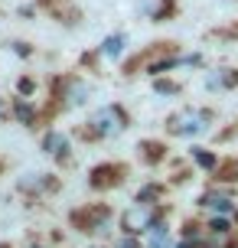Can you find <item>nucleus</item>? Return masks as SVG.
<instances>
[{"label":"nucleus","mask_w":238,"mask_h":248,"mask_svg":"<svg viewBox=\"0 0 238 248\" xmlns=\"http://www.w3.org/2000/svg\"><path fill=\"white\" fill-rule=\"evenodd\" d=\"M95 95V85L82 78L78 72H59L49 78V101L39 108V127L46 121H52L56 114L72 111V108H85Z\"/></svg>","instance_id":"nucleus-1"},{"label":"nucleus","mask_w":238,"mask_h":248,"mask_svg":"<svg viewBox=\"0 0 238 248\" xmlns=\"http://www.w3.org/2000/svg\"><path fill=\"white\" fill-rule=\"evenodd\" d=\"M127 127H131V111L124 105H118V101H108V105H101L98 111L88 114L85 124H78L72 131V137L82 140V144H101V140L121 137Z\"/></svg>","instance_id":"nucleus-2"},{"label":"nucleus","mask_w":238,"mask_h":248,"mask_svg":"<svg viewBox=\"0 0 238 248\" xmlns=\"http://www.w3.org/2000/svg\"><path fill=\"white\" fill-rule=\"evenodd\" d=\"M215 118L219 111L215 108H202V105H186V108H179L166 118V134L170 137H202L212 131Z\"/></svg>","instance_id":"nucleus-3"},{"label":"nucleus","mask_w":238,"mask_h":248,"mask_svg":"<svg viewBox=\"0 0 238 248\" xmlns=\"http://www.w3.org/2000/svg\"><path fill=\"white\" fill-rule=\"evenodd\" d=\"M65 219L72 225V232H78V235H104L114 219V209L108 202H85V206L69 209Z\"/></svg>","instance_id":"nucleus-4"},{"label":"nucleus","mask_w":238,"mask_h":248,"mask_svg":"<svg viewBox=\"0 0 238 248\" xmlns=\"http://www.w3.org/2000/svg\"><path fill=\"white\" fill-rule=\"evenodd\" d=\"M166 206H160V202H137L134 199V206H127L124 212H121V232L124 235H147L157 222H163L166 219Z\"/></svg>","instance_id":"nucleus-5"},{"label":"nucleus","mask_w":238,"mask_h":248,"mask_svg":"<svg viewBox=\"0 0 238 248\" xmlns=\"http://www.w3.org/2000/svg\"><path fill=\"white\" fill-rule=\"evenodd\" d=\"M131 176V163L124 160H104V163H95L88 170V189L95 193H111V189H121Z\"/></svg>","instance_id":"nucleus-6"},{"label":"nucleus","mask_w":238,"mask_h":248,"mask_svg":"<svg viewBox=\"0 0 238 248\" xmlns=\"http://www.w3.org/2000/svg\"><path fill=\"white\" fill-rule=\"evenodd\" d=\"M16 193H23L26 199H46V196H56L62 193V180L56 173H26L16 180Z\"/></svg>","instance_id":"nucleus-7"},{"label":"nucleus","mask_w":238,"mask_h":248,"mask_svg":"<svg viewBox=\"0 0 238 248\" xmlns=\"http://www.w3.org/2000/svg\"><path fill=\"white\" fill-rule=\"evenodd\" d=\"M36 7L43 13H49V20H56L65 30H75L85 20V13H82V7H78L75 0H36Z\"/></svg>","instance_id":"nucleus-8"},{"label":"nucleus","mask_w":238,"mask_h":248,"mask_svg":"<svg viewBox=\"0 0 238 248\" xmlns=\"http://www.w3.org/2000/svg\"><path fill=\"white\" fill-rule=\"evenodd\" d=\"M39 147H43V154L46 157H52V160L59 163V167H72L75 163V154H72V137L62 134V131H46V134L39 137Z\"/></svg>","instance_id":"nucleus-9"},{"label":"nucleus","mask_w":238,"mask_h":248,"mask_svg":"<svg viewBox=\"0 0 238 248\" xmlns=\"http://www.w3.org/2000/svg\"><path fill=\"white\" fill-rule=\"evenodd\" d=\"M196 202H199V209H209L212 216H235V189H228L225 183L202 189Z\"/></svg>","instance_id":"nucleus-10"},{"label":"nucleus","mask_w":238,"mask_h":248,"mask_svg":"<svg viewBox=\"0 0 238 248\" xmlns=\"http://www.w3.org/2000/svg\"><path fill=\"white\" fill-rule=\"evenodd\" d=\"M137 13L150 23H170L179 16V0H137Z\"/></svg>","instance_id":"nucleus-11"},{"label":"nucleus","mask_w":238,"mask_h":248,"mask_svg":"<svg viewBox=\"0 0 238 248\" xmlns=\"http://www.w3.org/2000/svg\"><path fill=\"white\" fill-rule=\"evenodd\" d=\"M202 85H206V92H212V95L235 92V88H238V69H235V65H215V69L206 72Z\"/></svg>","instance_id":"nucleus-12"},{"label":"nucleus","mask_w":238,"mask_h":248,"mask_svg":"<svg viewBox=\"0 0 238 248\" xmlns=\"http://www.w3.org/2000/svg\"><path fill=\"white\" fill-rule=\"evenodd\" d=\"M137 157L144 167H160L163 160H170V147H166V140L144 137V140H137Z\"/></svg>","instance_id":"nucleus-13"},{"label":"nucleus","mask_w":238,"mask_h":248,"mask_svg":"<svg viewBox=\"0 0 238 248\" xmlns=\"http://www.w3.org/2000/svg\"><path fill=\"white\" fill-rule=\"evenodd\" d=\"M13 101V121L16 124H23V127H30V131H36L39 127V108H36V101L33 98H10Z\"/></svg>","instance_id":"nucleus-14"},{"label":"nucleus","mask_w":238,"mask_h":248,"mask_svg":"<svg viewBox=\"0 0 238 248\" xmlns=\"http://www.w3.org/2000/svg\"><path fill=\"white\" fill-rule=\"evenodd\" d=\"M127 46V33H111V36H104L101 39V46H98V56H104V59H121V52H124Z\"/></svg>","instance_id":"nucleus-15"},{"label":"nucleus","mask_w":238,"mask_h":248,"mask_svg":"<svg viewBox=\"0 0 238 248\" xmlns=\"http://www.w3.org/2000/svg\"><path fill=\"white\" fill-rule=\"evenodd\" d=\"M212 180L215 183H238V157H228V160H222L219 167L212 170Z\"/></svg>","instance_id":"nucleus-16"},{"label":"nucleus","mask_w":238,"mask_h":248,"mask_svg":"<svg viewBox=\"0 0 238 248\" xmlns=\"http://www.w3.org/2000/svg\"><path fill=\"white\" fill-rule=\"evenodd\" d=\"M170 189V183H160V180H150V183H144L137 189V202H157V199L163 196Z\"/></svg>","instance_id":"nucleus-17"},{"label":"nucleus","mask_w":238,"mask_h":248,"mask_svg":"<svg viewBox=\"0 0 238 248\" xmlns=\"http://www.w3.org/2000/svg\"><path fill=\"white\" fill-rule=\"evenodd\" d=\"M147 248H170V225L166 222H157L147 232Z\"/></svg>","instance_id":"nucleus-18"},{"label":"nucleus","mask_w":238,"mask_h":248,"mask_svg":"<svg viewBox=\"0 0 238 248\" xmlns=\"http://www.w3.org/2000/svg\"><path fill=\"white\" fill-rule=\"evenodd\" d=\"M189 157H193V163H196V167H202V170H209V173H212L215 167H219V157H215V150L193 147V150H189Z\"/></svg>","instance_id":"nucleus-19"},{"label":"nucleus","mask_w":238,"mask_h":248,"mask_svg":"<svg viewBox=\"0 0 238 248\" xmlns=\"http://www.w3.org/2000/svg\"><path fill=\"white\" fill-rule=\"evenodd\" d=\"M153 92L157 95H183V82H170L163 75H153Z\"/></svg>","instance_id":"nucleus-20"},{"label":"nucleus","mask_w":238,"mask_h":248,"mask_svg":"<svg viewBox=\"0 0 238 248\" xmlns=\"http://www.w3.org/2000/svg\"><path fill=\"white\" fill-rule=\"evenodd\" d=\"M189 176H193V167H189V163H176L173 176H170V186H183V183H189Z\"/></svg>","instance_id":"nucleus-21"},{"label":"nucleus","mask_w":238,"mask_h":248,"mask_svg":"<svg viewBox=\"0 0 238 248\" xmlns=\"http://www.w3.org/2000/svg\"><path fill=\"white\" fill-rule=\"evenodd\" d=\"M206 39H222V43L238 39V23L235 26H222V30H209V33H206Z\"/></svg>","instance_id":"nucleus-22"},{"label":"nucleus","mask_w":238,"mask_h":248,"mask_svg":"<svg viewBox=\"0 0 238 248\" xmlns=\"http://www.w3.org/2000/svg\"><path fill=\"white\" fill-rule=\"evenodd\" d=\"M16 92H20L23 98H33V92H36V82H33L30 75H20V78H16Z\"/></svg>","instance_id":"nucleus-23"},{"label":"nucleus","mask_w":238,"mask_h":248,"mask_svg":"<svg viewBox=\"0 0 238 248\" xmlns=\"http://www.w3.org/2000/svg\"><path fill=\"white\" fill-rule=\"evenodd\" d=\"M7 46H10V52L23 56V59H30V56H33V43H20V39H10Z\"/></svg>","instance_id":"nucleus-24"},{"label":"nucleus","mask_w":238,"mask_h":248,"mask_svg":"<svg viewBox=\"0 0 238 248\" xmlns=\"http://www.w3.org/2000/svg\"><path fill=\"white\" fill-rule=\"evenodd\" d=\"M13 121V101L7 98V95H0V124Z\"/></svg>","instance_id":"nucleus-25"},{"label":"nucleus","mask_w":238,"mask_h":248,"mask_svg":"<svg viewBox=\"0 0 238 248\" xmlns=\"http://www.w3.org/2000/svg\"><path fill=\"white\" fill-rule=\"evenodd\" d=\"M118 248H144V245L137 242V235H124L121 242H118Z\"/></svg>","instance_id":"nucleus-26"},{"label":"nucleus","mask_w":238,"mask_h":248,"mask_svg":"<svg viewBox=\"0 0 238 248\" xmlns=\"http://www.w3.org/2000/svg\"><path fill=\"white\" fill-rule=\"evenodd\" d=\"M7 170H10V160H7V157H0V173H7Z\"/></svg>","instance_id":"nucleus-27"},{"label":"nucleus","mask_w":238,"mask_h":248,"mask_svg":"<svg viewBox=\"0 0 238 248\" xmlns=\"http://www.w3.org/2000/svg\"><path fill=\"white\" fill-rule=\"evenodd\" d=\"M0 248H13V242H0Z\"/></svg>","instance_id":"nucleus-28"},{"label":"nucleus","mask_w":238,"mask_h":248,"mask_svg":"<svg viewBox=\"0 0 238 248\" xmlns=\"http://www.w3.org/2000/svg\"><path fill=\"white\" fill-rule=\"evenodd\" d=\"M88 248H108V245H88Z\"/></svg>","instance_id":"nucleus-29"},{"label":"nucleus","mask_w":238,"mask_h":248,"mask_svg":"<svg viewBox=\"0 0 238 248\" xmlns=\"http://www.w3.org/2000/svg\"><path fill=\"white\" fill-rule=\"evenodd\" d=\"M33 248H43V245H33Z\"/></svg>","instance_id":"nucleus-30"}]
</instances>
